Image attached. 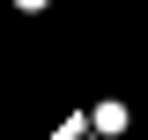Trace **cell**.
Segmentation results:
<instances>
[{"label":"cell","instance_id":"obj_1","mask_svg":"<svg viewBox=\"0 0 148 140\" xmlns=\"http://www.w3.org/2000/svg\"><path fill=\"white\" fill-rule=\"evenodd\" d=\"M15 7H45V0H15Z\"/></svg>","mask_w":148,"mask_h":140}]
</instances>
